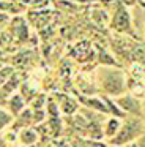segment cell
I'll use <instances>...</instances> for the list:
<instances>
[{"label": "cell", "mask_w": 145, "mask_h": 147, "mask_svg": "<svg viewBox=\"0 0 145 147\" xmlns=\"http://www.w3.org/2000/svg\"><path fill=\"white\" fill-rule=\"evenodd\" d=\"M104 3H112V2H115V0H103Z\"/></svg>", "instance_id": "cell-13"}, {"label": "cell", "mask_w": 145, "mask_h": 147, "mask_svg": "<svg viewBox=\"0 0 145 147\" xmlns=\"http://www.w3.org/2000/svg\"><path fill=\"white\" fill-rule=\"evenodd\" d=\"M38 139V134L35 130H32V128H24V130L19 133V142L22 144V146H33L35 142H36Z\"/></svg>", "instance_id": "cell-8"}, {"label": "cell", "mask_w": 145, "mask_h": 147, "mask_svg": "<svg viewBox=\"0 0 145 147\" xmlns=\"http://www.w3.org/2000/svg\"><path fill=\"white\" fill-rule=\"evenodd\" d=\"M142 45H144V48H145V40H144V43H142Z\"/></svg>", "instance_id": "cell-15"}, {"label": "cell", "mask_w": 145, "mask_h": 147, "mask_svg": "<svg viewBox=\"0 0 145 147\" xmlns=\"http://www.w3.org/2000/svg\"><path fill=\"white\" fill-rule=\"evenodd\" d=\"M109 27L115 33H118V35H129V36H134V38L137 36L134 32V29H132L131 13H129L128 7H125L120 0L115 5V10H113L112 18H110Z\"/></svg>", "instance_id": "cell-3"}, {"label": "cell", "mask_w": 145, "mask_h": 147, "mask_svg": "<svg viewBox=\"0 0 145 147\" xmlns=\"http://www.w3.org/2000/svg\"><path fill=\"white\" fill-rule=\"evenodd\" d=\"M142 119H144V123H145V105H144V115H142Z\"/></svg>", "instance_id": "cell-14"}, {"label": "cell", "mask_w": 145, "mask_h": 147, "mask_svg": "<svg viewBox=\"0 0 145 147\" xmlns=\"http://www.w3.org/2000/svg\"><path fill=\"white\" fill-rule=\"evenodd\" d=\"M96 79L99 90L107 96L118 98L123 93H126L128 84H126L125 73L117 67H106L101 65L96 71Z\"/></svg>", "instance_id": "cell-1"}, {"label": "cell", "mask_w": 145, "mask_h": 147, "mask_svg": "<svg viewBox=\"0 0 145 147\" xmlns=\"http://www.w3.org/2000/svg\"><path fill=\"white\" fill-rule=\"evenodd\" d=\"M81 101L84 103L87 108L93 109V111L109 115V109H107V106H106V103H104L103 96H101V98H96V96H82Z\"/></svg>", "instance_id": "cell-7"}, {"label": "cell", "mask_w": 145, "mask_h": 147, "mask_svg": "<svg viewBox=\"0 0 145 147\" xmlns=\"http://www.w3.org/2000/svg\"><path fill=\"white\" fill-rule=\"evenodd\" d=\"M118 106L126 112L128 115H136V117H142L144 115V105L136 95L131 93H123L122 96L115 98Z\"/></svg>", "instance_id": "cell-4"}, {"label": "cell", "mask_w": 145, "mask_h": 147, "mask_svg": "<svg viewBox=\"0 0 145 147\" xmlns=\"http://www.w3.org/2000/svg\"><path fill=\"white\" fill-rule=\"evenodd\" d=\"M122 123H123L122 119L113 117V115H109V119H107V120L104 122V125H103V133H104V136H106L107 139H112V138H115L117 134H118L120 128H122Z\"/></svg>", "instance_id": "cell-6"}, {"label": "cell", "mask_w": 145, "mask_h": 147, "mask_svg": "<svg viewBox=\"0 0 145 147\" xmlns=\"http://www.w3.org/2000/svg\"><path fill=\"white\" fill-rule=\"evenodd\" d=\"M144 3H145V0H144Z\"/></svg>", "instance_id": "cell-17"}, {"label": "cell", "mask_w": 145, "mask_h": 147, "mask_svg": "<svg viewBox=\"0 0 145 147\" xmlns=\"http://www.w3.org/2000/svg\"><path fill=\"white\" fill-rule=\"evenodd\" d=\"M142 134H145L144 119L136 117V115H128L126 119H123V123L118 134L115 138H112V139H109V146H115V147L128 146V144L137 141Z\"/></svg>", "instance_id": "cell-2"}, {"label": "cell", "mask_w": 145, "mask_h": 147, "mask_svg": "<svg viewBox=\"0 0 145 147\" xmlns=\"http://www.w3.org/2000/svg\"><path fill=\"white\" fill-rule=\"evenodd\" d=\"M25 101H27V100H25L24 96H22V93H21V92H19V93H13V95L8 98L6 105H5V106H2V108H6L13 115H14V117H17V115L25 109Z\"/></svg>", "instance_id": "cell-5"}, {"label": "cell", "mask_w": 145, "mask_h": 147, "mask_svg": "<svg viewBox=\"0 0 145 147\" xmlns=\"http://www.w3.org/2000/svg\"><path fill=\"white\" fill-rule=\"evenodd\" d=\"M0 117H2V120H0V127H2V131H5L6 127L13 125V123H14V120H16V117H14V115H13L6 108H2V111H0Z\"/></svg>", "instance_id": "cell-9"}, {"label": "cell", "mask_w": 145, "mask_h": 147, "mask_svg": "<svg viewBox=\"0 0 145 147\" xmlns=\"http://www.w3.org/2000/svg\"><path fill=\"white\" fill-rule=\"evenodd\" d=\"M136 147H145V134H142V136L136 141Z\"/></svg>", "instance_id": "cell-12"}, {"label": "cell", "mask_w": 145, "mask_h": 147, "mask_svg": "<svg viewBox=\"0 0 145 147\" xmlns=\"http://www.w3.org/2000/svg\"><path fill=\"white\" fill-rule=\"evenodd\" d=\"M60 109L65 114H72V112L77 109V103L72 98H68V96H63V100H60Z\"/></svg>", "instance_id": "cell-10"}, {"label": "cell", "mask_w": 145, "mask_h": 147, "mask_svg": "<svg viewBox=\"0 0 145 147\" xmlns=\"http://www.w3.org/2000/svg\"><path fill=\"white\" fill-rule=\"evenodd\" d=\"M144 35H145V30H144Z\"/></svg>", "instance_id": "cell-16"}, {"label": "cell", "mask_w": 145, "mask_h": 147, "mask_svg": "<svg viewBox=\"0 0 145 147\" xmlns=\"http://www.w3.org/2000/svg\"><path fill=\"white\" fill-rule=\"evenodd\" d=\"M120 2H122L125 7L129 8V7H136V5H139L140 2H144V0H120Z\"/></svg>", "instance_id": "cell-11"}]
</instances>
